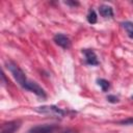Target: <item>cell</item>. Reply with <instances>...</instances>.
I'll return each instance as SVG.
<instances>
[{
  "label": "cell",
  "mask_w": 133,
  "mask_h": 133,
  "mask_svg": "<svg viewBox=\"0 0 133 133\" xmlns=\"http://www.w3.org/2000/svg\"><path fill=\"white\" fill-rule=\"evenodd\" d=\"M5 65H6V68L10 71V73L12 74L15 80L25 89V87H26V85H27V82H28V79L26 78L25 73L20 69V66H19L16 62H14V61H11V60L6 61V62H5Z\"/></svg>",
  "instance_id": "cell-1"
},
{
  "label": "cell",
  "mask_w": 133,
  "mask_h": 133,
  "mask_svg": "<svg viewBox=\"0 0 133 133\" xmlns=\"http://www.w3.org/2000/svg\"><path fill=\"white\" fill-rule=\"evenodd\" d=\"M34 110L42 114H49V115H55V116H64L66 114L65 110L55 105H44V106L35 107Z\"/></svg>",
  "instance_id": "cell-2"
},
{
  "label": "cell",
  "mask_w": 133,
  "mask_h": 133,
  "mask_svg": "<svg viewBox=\"0 0 133 133\" xmlns=\"http://www.w3.org/2000/svg\"><path fill=\"white\" fill-rule=\"evenodd\" d=\"M25 89H26V90H29V91H31V92H33V94H35L37 97H41V98H43V99H46V98H47V95H46L45 90H44L36 82H34V81L28 80Z\"/></svg>",
  "instance_id": "cell-3"
},
{
  "label": "cell",
  "mask_w": 133,
  "mask_h": 133,
  "mask_svg": "<svg viewBox=\"0 0 133 133\" xmlns=\"http://www.w3.org/2000/svg\"><path fill=\"white\" fill-rule=\"evenodd\" d=\"M21 126L20 121H10L7 123L2 124L1 126V132L0 133H15Z\"/></svg>",
  "instance_id": "cell-4"
},
{
  "label": "cell",
  "mask_w": 133,
  "mask_h": 133,
  "mask_svg": "<svg viewBox=\"0 0 133 133\" xmlns=\"http://www.w3.org/2000/svg\"><path fill=\"white\" fill-rule=\"evenodd\" d=\"M54 42L56 45H58L59 47L63 48V49H69L71 47V39L69 38V36H66L65 34L62 33H56L53 37Z\"/></svg>",
  "instance_id": "cell-5"
},
{
  "label": "cell",
  "mask_w": 133,
  "mask_h": 133,
  "mask_svg": "<svg viewBox=\"0 0 133 133\" xmlns=\"http://www.w3.org/2000/svg\"><path fill=\"white\" fill-rule=\"evenodd\" d=\"M82 53L85 56V62L89 65H98L99 64V60L97 57V54L95 53V51H92L91 49H83Z\"/></svg>",
  "instance_id": "cell-6"
},
{
  "label": "cell",
  "mask_w": 133,
  "mask_h": 133,
  "mask_svg": "<svg viewBox=\"0 0 133 133\" xmlns=\"http://www.w3.org/2000/svg\"><path fill=\"white\" fill-rule=\"evenodd\" d=\"M99 12L103 18H112L113 17V9L111 6L102 4L99 7Z\"/></svg>",
  "instance_id": "cell-7"
},
{
  "label": "cell",
  "mask_w": 133,
  "mask_h": 133,
  "mask_svg": "<svg viewBox=\"0 0 133 133\" xmlns=\"http://www.w3.org/2000/svg\"><path fill=\"white\" fill-rule=\"evenodd\" d=\"M53 129L54 128L51 126H39V127H35L31 129L29 133H51Z\"/></svg>",
  "instance_id": "cell-8"
},
{
  "label": "cell",
  "mask_w": 133,
  "mask_h": 133,
  "mask_svg": "<svg viewBox=\"0 0 133 133\" xmlns=\"http://www.w3.org/2000/svg\"><path fill=\"white\" fill-rule=\"evenodd\" d=\"M122 26L126 30L128 36L130 38H133V22H131V21H125V22L122 23Z\"/></svg>",
  "instance_id": "cell-9"
},
{
  "label": "cell",
  "mask_w": 133,
  "mask_h": 133,
  "mask_svg": "<svg viewBox=\"0 0 133 133\" xmlns=\"http://www.w3.org/2000/svg\"><path fill=\"white\" fill-rule=\"evenodd\" d=\"M97 83L98 85L102 88V91H107L110 87V83L106 80V79H102V78H99L97 79Z\"/></svg>",
  "instance_id": "cell-10"
},
{
  "label": "cell",
  "mask_w": 133,
  "mask_h": 133,
  "mask_svg": "<svg viewBox=\"0 0 133 133\" xmlns=\"http://www.w3.org/2000/svg\"><path fill=\"white\" fill-rule=\"evenodd\" d=\"M87 22L89 24H96L97 21H98V17H97V14L94 9H89L88 14H87Z\"/></svg>",
  "instance_id": "cell-11"
},
{
  "label": "cell",
  "mask_w": 133,
  "mask_h": 133,
  "mask_svg": "<svg viewBox=\"0 0 133 133\" xmlns=\"http://www.w3.org/2000/svg\"><path fill=\"white\" fill-rule=\"evenodd\" d=\"M107 101L108 102H110V103H117L119 100H118V97H116V96H114V95H108L107 96Z\"/></svg>",
  "instance_id": "cell-12"
},
{
  "label": "cell",
  "mask_w": 133,
  "mask_h": 133,
  "mask_svg": "<svg viewBox=\"0 0 133 133\" xmlns=\"http://www.w3.org/2000/svg\"><path fill=\"white\" fill-rule=\"evenodd\" d=\"M118 124H121V125H133V117H129V118L119 121Z\"/></svg>",
  "instance_id": "cell-13"
},
{
  "label": "cell",
  "mask_w": 133,
  "mask_h": 133,
  "mask_svg": "<svg viewBox=\"0 0 133 133\" xmlns=\"http://www.w3.org/2000/svg\"><path fill=\"white\" fill-rule=\"evenodd\" d=\"M64 3H65V4H68V5H72V6L79 5V3H78V2H76V1H65Z\"/></svg>",
  "instance_id": "cell-14"
},
{
  "label": "cell",
  "mask_w": 133,
  "mask_h": 133,
  "mask_svg": "<svg viewBox=\"0 0 133 133\" xmlns=\"http://www.w3.org/2000/svg\"><path fill=\"white\" fill-rule=\"evenodd\" d=\"M1 78H2V83H3V84H6L7 81H6V79H5V75H4L3 72H2V74H1Z\"/></svg>",
  "instance_id": "cell-15"
},
{
  "label": "cell",
  "mask_w": 133,
  "mask_h": 133,
  "mask_svg": "<svg viewBox=\"0 0 133 133\" xmlns=\"http://www.w3.org/2000/svg\"><path fill=\"white\" fill-rule=\"evenodd\" d=\"M131 100H133V96H131Z\"/></svg>",
  "instance_id": "cell-16"
}]
</instances>
